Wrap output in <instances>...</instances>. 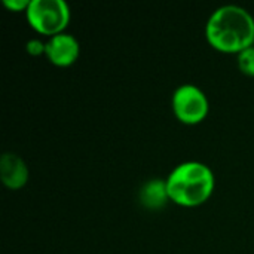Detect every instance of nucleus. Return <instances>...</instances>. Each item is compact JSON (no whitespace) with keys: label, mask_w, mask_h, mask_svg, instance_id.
<instances>
[{"label":"nucleus","mask_w":254,"mask_h":254,"mask_svg":"<svg viewBox=\"0 0 254 254\" xmlns=\"http://www.w3.org/2000/svg\"><path fill=\"white\" fill-rule=\"evenodd\" d=\"M140 201L149 210L162 208L167 201H170L167 180L162 179H152L146 182L140 190Z\"/></svg>","instance_id":"0eeeda50"},{"label":"nucleus","mask_w":254,"mask_h":254,"mask_svg":"<svg viewBox=\"0 0 254 254\" xmlns=\"http://www.w3.org/2000/svg\"><path fill=\"white\" fill-rule=\"evenodd\" d=\"M0 177L6 188L19 189L28 182V167L16 153L6 152L0 158Z\"/></svg>","instance_id":"423d86ee"},{"label":"nucleus","mask_w":254,"mask_h":254,"mask_svg":"<svg viewBox=\"0 0 254 254\" xmlns=\"http://www.w3.org/2000/svg\"><path fill=\"white\" fill-rule=\"evenodd\" d=\"M205 36L214 49L226 54H240L254 45L253 15L238 4L220 6L210 15Z\"/></svg>","instance_id":"f257e3e1"},{"label":"nucleus","mask_w":254,"mask_h":254,"mask_svg":"<svg viewBox=\"0 0 254 254\" xmlns=\"http://www.w3.org/2000/svg\"><path fill=\"white\" fill-rule=\"evenodd\" d=\"M80 54L79 42L74 36L68 33H60L46 42V51L45 55L48 60L58 65V67H67L71 65Z\"/></svg>","instance_id":"39448f33"},{"label":"nucleus","mask_w":254,"mask_h":254,"mask_svg":"<svg viewBox=\"0 0 254 254\" xmlns=\"http://www.w3.org/2000/svg\"><path fill=\"white\" fill-rule=\"evenodd\" d=\"M3 4L13 12H19V10H27L30 0H3Z\"/></svg>","instance_id":"9d476101"},{"label":"nucleus","mask_w":254,"mask_h":254,"mask_svg":"<svg viewBox=\"0 0 254 254\" xmlns=\"http://www.w3.org/2000/svg\"><path fill=\"white\" fill-rule=\"evenodd\" d=\"M208 109L210 104L205 92L193 83H185L173 94L174 115L183 124L195 125L202 122L208 115Z\"/></svg>","instance_id":"20e7f679"},{"label":"nucleus","mask_w":254,"mask_h":254,"mask_svg":"<svg viewBox=\"0 0 254 254\" xmlns=\"http://www.w3.org/2000/svg\"><path fill=\"white\" fill-rule=\"evenodd\" d=\"M25 13L36 31L51 37L64 33L70 21V7L64 0H30Z\"/></svg>","instance_id":"7ed1b4c3"},{"label":"nucleus","mask_w":254,"mask_h":254,"mask_svg":"<svg viewBox=\"0 0 254 254\" xmlns=\"http://www.w3.org/2000/svg\"><path fill=\"white\" fill-rule=\"evenodd\" d=\"M216 186L211 168L198 161L179 164L167 177L170 201L183 207H198L213 193Z\"/></svg>","instance_id":"f03ea898"},{"label":"nucleus","mask_w":254,"mask_h":254,"mask_svg":"<svg viewBox=\"0 0 254 254\" xmlns=\"http://www.w3.org/2000/svg\"><path fill=\"white\" fill-rule=\"evenodd\" d=\"M25 51H27L30 55H40V54H45V51H46V43H43V42L39 40V39H31V40L27 42Z\"/></svg>","instance_id":"1a4fd4ad"},{"label":"nucleus","mask_w":254,"mask_h":254,"mask_svg":"<svg viewBox=\"0 0 254 254\" xmlns=\"http://www.w3.org/2000/svg\"><path fill=\"white\" fill-rule=\"evenodd\" d=\"M238 67L240 70L247 74V76H254V45L241 51L238 54Z\"/></svg>","instance_id":"6e6552de"}]
</instances>
